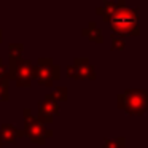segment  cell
I'll use <instances>...</instances> for the list:
<instances>
[{"label": "cell", "instance_id": "cell-10", "mask_svg": "<svg viewBox=\"0 0 148 148\" xmlns=\"http://www.w3.org/2000/svg\"><path fill=\"white\" fill-rule=\"evenodd\" d=\"M126 46V37L113 34L112 35V48L113 49H123Z\"/></svg>", "mask_w": 148, "mask_h": 148}, {"label": "cell", "instance_id": "cell-8", "mask_svg": "<svg viewBox=\"0 0 148 148\" xmlns=\"http://www.w3.org/2000/svg\"><path fill=\"white\" fill-rule=\"evenodd\" d=\"M103 148H126V138H124V137L105 138Z\"/></svg>", "mask_w": 148, "mask_h": 148}, {"label": "cell", "instance_id": "cell-4", "mask_svg": "<svg viewBox=\"0 0 148 148\" xmlns=\"http://www.w3.org/2000/svg\"><path fill=\"white\" fill-rule=\"evenodd\" d=\"M37 78L42 84L51 86L53 81L59 78V65H54L51 59H40V65L37 69Z\"/></svg>", "mask_w": 148, "mask_h": 148}, {"label": "cell", "instance_id": "cell-11", "mask_svg": "<svg viewBox=\"0 0 148 148\" xmlns=\"http://www.w3.org/2000/svg\"><path fill=\"white\" fill-rule=\"evenodd\" d=\"M53 97H54L56 100H65L67 99V88H58L56 89V92L53 94Z\"/></svg>", "mask_w": 148, "mask_h": 148}, {"label": "cell", "instance_id": "cell-3", "mask_svg": "<svg viewBox=\"0 0 148 148\" xmlns=\"http://www.w3.org/2000/svg\"><path fill=\"white\" fill-rule=\"evenodd\" d=\"M67 75L78 80H96V70L88 58H77L73 64L67 67Z\"/></svg>", "mask_w": 148, "mask_h": 148}, {"label": "cell", "instance_id": "cell-5", "mask_svg": "<svg viewBox=\"0 0 148 148\" xmlns=\"http://www.w3.org/2000/svg\"><path fill=\"white\" fill-rule=\"evenodd\" d=\"M27 132H29V137L32 138L34 142H38V143H43L46 137L53 135V132L46 131V127L42 123H38L34 118H30L29 112H27Z\"/></svg>", "mask_w": 148, "mask_h": 148}, {"label": "cell", "instance_id": "cell-6", "mask_svg": "<svg viewBox=\"0 0 148 148\" xmlns=\"http://www.w3.org/2000/svg\"><path fill=\"white\" fill-rule=\"evenodd\" d=\"M59 112V103L58 100L54 99L53 96H46L45 102H42L40 105V113H42L43 119L46 118V121H51V115H56Z\"/></svg>", "mask_w": 148, "mask_h": 148}, {"label": "cell", "instance_id": "cell-7", "mask_svg": "<svg viewBox=\"0 0 148 148\" xmlns=\"http://www.w3.org/2000/svg\"><path fill=\"white\" fill-rule=\"evenodd\" d=\"M81 34H83L86 38L92 40V42H97V43H103V35H102V30L97 27V24L94 23V21H91L89 24L86 26V29L81 30Z\"/></svg>", "mask_w": 148, "mask_h": 148}, {"label": "cell", "instance_id": "cell-1", "mask_svg": "<svg viewBox=\"0 0 148 148\" xmlns=\"http://www.w3.org/2000/svg\"><path fill=\"white\" fill-rule=\"evenodd\" d=\"M138 8L131 10L126 5L119 7L115 11L112 18H110V27L115 34L123 37H138L140 35V29H138Z\"/></svg>", "mask_w": 148, "mask_h": 148}, {"label": "cell", "instance_id": "cell-2", "mask_svg": "<svg viewBox=\"0 0 148 148\" xmlns=\"http://www.w3.org/2000/svg\"><path fill=\"white\" fill-rule=\"evenodd\" d=\"M118 107L131 116H142L148 110V91L147 89H126L118 94Z\"/></svg>", "mask_w": 148, "mask_h": 148}, {"label": "cell", "instance_id": "cell-9", "mask_svg": "<svg viewBox=\"0 0 148 148\" xmlns=\"http://www.w3.org/2000/svg\"><path fill=\"white\" fill-rule=\"evenodd\" d=\"M14 135H21V134H18L14 127H11V126H7V124H5L3 129H2V137H3V140L13 142V140H14Z\"/></svg>", "mask_w": 148, "mask_h": 148}]
</instances>
